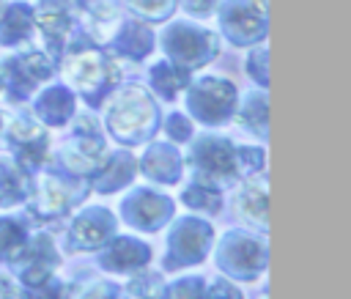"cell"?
Here are the masks:
<instances>
[{
	"mask_svg": "<svg viewBox=\"0 0 351 299\" xmlns=\"http://www.w3.org/2000/svg\"><path fill=\"white\" fill-rule=\"evenodd\" d=\"M69 85L88 101V107H99L121 82V66L110 55V49H101L90 36L66 41V52L60 58Z\"/></svg>",
	"mask_w": 351,
	"mask_h": 299,
	"instance_id": "obj_1",
	"label": "cell"
},
{
	"mask_svg": "<svg viewBox=\"0 0 351 299\" xmlns=\"http://www.w3.org/2000/svg\"><path fill=\"white\" fill-rule=\"evenodd\" d=\"M107 129L123 145L145 143L159 129V107L145 88L126 85L107 104Z\"/></svg>",
	"mask_w": 351,
	"mask_h": 299,
	"instance_id": "obj_2",
	"label": "cell"
},
{
	"mask_svg": "<svg viewBox=\"0 0 351 299\" xmlns=\"http://www.w3.org/2000/svg\"><path fill=\"white\" fill-rule=\"evenodd\" d=\"M88 181H82L80 176H66V170H52L44 173V178L30 187L27 195V214L36 222H60L71 214V208L77 203L85 200L88 195Z\"/></svg>",
	"mask_w": 351,
	"mask_h": 299,
	"instance_id": "obj_3",
	"label": "cell"
},
{
	"mask_svg": "<svg viewBox=\"0 0 351 299\" xmlns=\"http://www.w3.org/2000/svg\"><path fill=\"white\" fill-rule=\"evenodd\" d=\"M186 162L195 173V181L211 184L217 189L233 187L241 178L239 159H236V145L228 137H219V134H200L192 143V151H189Z\"/></svg>",
	"mask_w": 351,
	"mask_h": 299,
	"instance_id": "obj_4",
	"label": "cell"
},
{
	"mask_svg": "<svg viewBox=\"0 0 351 299\" xmlns=\"http://www.w3.org/2000/svg\"><path fill=\"white\" fill-rule=\"evenodd\" d=\"M162 47H165L167 58L176 60V66L192 71V69L208 66L217 58L219 36L200 25H192V22H173L162 33Z\"/></svg>",
	"mask_w": 351,
	"mask_h": 299,
	"instance_id": "obj_5",
	"label": "cell"
},
{
	"mask_svg": "<svg viewBox=\"0 0 351 299\" xmlns=\"http://www.w3.org/2000/svg\"><path fill=\"white\" fill-rule=\"evenodd\" d=\"M104 156H107V143L99 134V121L93 115H80L69 140L58 151V165L71 176L88 178L101 165Z\"/></svg>",
	"mask_w": 351,
	"mask_h": 299,
	"instance_id": "obj_6",
	"label": "cell"
},
{
	"mask_svg": "<svg viewBox=\"0 0 351 299\" xmlns=\"http://www.w3.org/2000/svg\"><path fill=\"white\" fill-rule=\"evenodd\" d=\"M236 99H239V91L225 77H200L197 82H189V91H186L189 112L206 126L225 123L236 110Z\"/></svg>",
	"mask_w": 351,
	"mask_h": 299,
	"instance_id": "obj_7",
	"label": "cell"
},
{
	"mask_svg": "<svg viewBox=\"0 0 351 299\" xmlns=\"http://www.w3.org/2000/svg\"><path fill=\"white\" fill-rule=\"evenodd\" d=\"M217 266L236 280H255L266 269V241L244 230H228L217 247Z\"/></svg>",
	"mask_w": 351,
	"mask_h": 299,
	"instance_id": "obj_8",
	"label": "cell"
},
{
	"mask_svg": "<svg viewBox=\"0 0 351 299\" xmlns=\"http://www.w3.org/2000/svg\"><path fill=\"white\" fill-rule=\"evenodd\" d=\"M52 74H55V66H52L49 55L38 52V49L16 52V55L0 60V88L5 91V96L11 101L27 99Z\"/></svg>",
	"mask_w": 351,
	"mask_h": 299,
	"instance_id": "obj_9",
	"label": "cell"
},
{
	"mask_svg": "<svg viewBox=\"0 0 351 299\" xmlns=\"http://www.w3.org/2000/svg\"><path fill=\"white\" fill-rule=\"evenodd\" d=\"M214 11H219L222 36L236 47L266 38V0H222Z\"/></svg>",
	"mask_w": 351,
	"mask_h": 299,
	"instance_id": "obj_10",
	"label": "cell"
},
{
	"mask_svg": "<svg viewBox=\"0 0 351 299\" xmlns=\"http://www.w3.org/2000/svg\"><path fill=\"white\" fill-rule=\"evenodd\" d=\"M211 225L197 219V217H181L176 219L170 236H167V255H165V269H184L195 266L206 258L211 247Z\"/></svg>",
	"mask_w": 351,
	"mask_h": 299,
	"instance_id": "obj_11",
	"label": "cell"
},
{
	"mask_svg": "<svg viewBox=\"0 0 351 299\" xmlns=\"http://www.w3.org/2000/svg\"><path fill=\"white\" fill-rule=\"evenodd\" d=\"M11 266L19 280V296H30L36 288H41L52 277L58 266V252H55L52 239L44 233L33 236L30 241H25V247L11 261Z\"/></svg>",
	"mask_w": 351,
	"mask_h": 299,
	"instance_id": "obj_12",
	"label": "cell"
},
{
	"mask_svg": "<svg viewBox=\"0 0 351 299\" xmlns=\"http://www.w3.org/2000/svg\"><path fill=\"white\" fill-rule=\"evenodd\" d=\"M5 145L11 148L14 162L27 173H38L41 165L47 162V148H49V134L41 123H36L30 115H16L8 129H5Z\"/></svg>",
	"mask_w": 351,
	"mask_h": 299,
	"instance_id": "obj_13",
	"label": "cell"
},
{
	"mask_svg": "<svg viewBox=\"0 0 351 299\" xmlns=\"http://www.w3.org/2000/svg\"><path fill=\"white\" fill-rule=\"evenodd\" d=\"M176 211V203L156 192V189H148V187H140L134 192H129V198H123L121 203V214L123 219L137 228V230H145V233H154L159 230Z\"/></svg>",
	"mask_w": 351,
	"mask_h": 299,
	"instance_id": "obj_14",
	"label": "cell"
},
{
	"mask_svg": "<svg viewBox=\"0 0 351 299\" xmlns=\"http://www.w3.org/2000/svg\"><path fill=\"white\" fill-rule=\"evenodd\" d=\"M112 233H115L112 211L101 208V206H88L69 225V252L99 250V247H104L110 241Z\"/></svg>",
	"mask_w": 351,
	"mask_h": 299,
	"instance_id": "obj_15",
	"label": "cell"
},
{
	"mask_svg": "<svg viewBox=\"0 0 351 299\" xmlns=\"http://www.w3.org/2000/svg\"><path fill=\"white\" fill-rule=\"evenodd\" d=\"M33 25H38V30L47 41L49 58L55 63H60V58L66 52V36L71 30V0H38Z\"/></svg>",
	"mask_w": 351,
	"mask_h": 299,
	"instance_id": "obj_16",
	"label": "cell"
},
{
	"mask_svg": "<svg viewBox=\"0 0 351 299\" xmlns=\"http://www.w3.org/2000/svg\"><path fill=\"white\" fill-rule=\"evenodd\" d=\"M151 261V247L132 236H115L99 255V266L112 274H132Z\"/></svg>",
	"mask_w": 351,
	"mask_h": 299,
	"instance_id": "obj_17",
	"label": "cell"
},
{
	"mask_svg": "<svg viewBox=\"0 0 351 299\" xmlns=\"http://www.w3.org/2000/svg\"><path fill=\"white\" fill-rule=\"evenodd\" d=\"M134 170H137L134 156H132L129 151L118 148V151L107 154V156L101 159V165H99V167L90 173L88 187H90L93 192H101V195L115 192V189L126 187V184L134 178Z\"/></svg>",
	"mask_w": 351,
	"mask_h": 299,
	"instance_id": "obj_18",
	"label": "cell"
},
{
	"mask_svg": "<svg viewBox=\"0 0 351 299\" xmlns=\"http://www.w3.org/2000/svg\"><path fill=\"white\" fill-rule=\"evenodd\" d=\"M140 170H143V176H148L156 184H178L181 181V170H184V162H181V154L173 145H167V143H151L148 151L140 159Z\"/></svg>",
	"mask_w": 351,
	"mask_h": 299,
	"instance_id": "obj_19",
	"label": "cell"
},
{
	"mask_svg": "<svg viewBox=\"0 0 351 299\" xmlns=\"http://www.w3.org/2000/svg\"><path fill=\"white\" fill-rule=\"evenodd\" d=\"M107 47H112V52H118L123 58L140 60L154 49V33L140 19H121V25L110 36Z\"/></svg>",
	"mask_w": 351,
	"mask_h": 299,
	"instance_id": "obj_20",
	"label": "cell"
},
{
	"mask_svg": "<svg viewBox=\"0 0 351 299\" xmlns=\"http://www.w3.org/2000/svg\"><path fill=\"white\" fill-rule=\"evenodd\" d=\"M33 112L47 126H63L74 115V93L66 85H52L36 99Z\"/></svg>",
	"mask_w": 351,
	"mask_h": 299,
	"instance_id": "obj_21",
	"label": "cell"
},
{
	"mask_svg": "<svg viewBox=\"0 0 351 299\" xmlns=\"http://www.w3.org/2000/svg\"><path fill=\"white\" fill-rule=\"evenodd\" d=\"M236 211L244 217L247 225L266 230V176H250L247 184L236 195Z\"/></svg>",
	"mask_w": 351,
	"mask_h": 299,
	"instance_id": "obj_22",
	"label": "cell"
},
{
	"mask_svg": "<svg viewBox=\"0 0 351 299\" xmlns=\"http://www.w3.org/2000/svg\"><path fill=\"white\" fill-rule=\"evenodd\" d=\"M33 36V8L27 3H8L0 14V44L14 47L30 41Z\"/></svg>",
	"mask_w": 351,
	"mask_h": 299,
	"instance_id": "obj_23",
	"label": "cell"
},
{
	"mask_svg": "<svg viewBox=\"0 0 351 299\" xmlns=\"http://www.w3.org/2000/svg\"><path fill=\"white\" fill-rule=\"evenodd\" d=\"M30 195V176L11 159H0V208L25 203Z\"/></svg>",
	"mask_w": 351,
	"mask_h": 299,
	"instance_id": "obj_24",
	"label": "cell"
},
{
	"mask_svg": "<svg viewBox=\"0 0 351 299\" xmlns=\"http://www.w3.org/2000/svg\"><path fill=\"white\" fill-rule=\"evenodd\" d=\"M189 85V71L176 66L173 60H159L151 69V91L165 101H173Z\"/></svg>",
	"mask_w": 351,
	"mask_h": 299,
	"instance_id": "obj_25",
	"label": "cell"
},
{
	"mask_svg": "<svg viewBox=\"0 0 351 299\" xmlns=\"http://www.w3.org/2000/svg\"><path fill=\"white\" fill-rule=\"evenodd\" d=\"M236 121L252 132L255 137H263L266 140V88L263 91H250L241 96V104L236 107Z\"/></svg>",
	"mask_w": 351,
	"mask_h": 299,
	"instance_id": "obj_26",
	"label": "cell"
},
{
	"mask_svg": "<svg viewBox=\"0 0 351 299\" xmlns=\"http://www.w3.org/2000/svg\"><path fill=\"white\" fill-rule=\"evenodd\" d=\"M181 203L189 206L192 211H200V214H217V211L222 208V195H219V189L211 187V184L192 181L189 187H184Z\"/></svg>",
	"mask_w": 351,
	"mask_h": 299,
	"instance_id": "obj_27",
	"label": "cell"
},
{
	"mask_svg": "<svg viewBox=\"0 0 351 299\" xmlns=\"http://www.w3.org/2000/svg\"><path fill=\"white\" fill-rule=\"evenodd\" d=\"M27 241V230L16 217H0V261L11 263Z\"/></svg>",
	"mask_w": 351,
	"mask_h": 299,
	"instance_id": "obj_28",
	"label": "cell"
},
{
	"mask_svg": "<svg viewBox=\"0 0 351 299\" xmlns=\"http://www.w3.org/2000/svg\"><path fill=\"white\" fill-rule=\"evenodd\" d=\"M126 5L143 22H165L176 11V0H126Z\"/></svg>",
	"mask_w": 351,
	"mask_h": 299,
	"instance_id": "obj_29",
	"label": "cell"
},
{
	"mask_svg": "<svg viewBox=\"0 0 351 299\" xmlns=\"http://www.w3.org/2000/svg\"><path fill=\"white\" fill-rule=\"evenodd\" d=\"M126 294H132V296H162V277L156 274V272H151V269H137V274L129 280V285H126Z\"/></svg>",
	"mask_w": 351,
	"mask_h": 299,
	"instance_id": "obj_30",
	"label": "cell"
},
{
	"mask_svg": "<svg viewBox=\"0 0 351 299\" xmlns=\"http://www.w3.org/2000/svg\"><path fill=\"white\" fill-rule=\"evenodd\" d=\"M236 159H239V173H241V178H250V176L263 173L266 154H263L261 148H252V145H236Z\"/></svg>",
	"mask_w": 351,
	"mask_h": 299,
	"instance_id": "obj_31",
	"label": "cell"
},
{
	"mask_svg": "<svg viewBox=\"0 0 351 299\" xmlns=\"http://www.w3.org/2000/svg\"><path fill=\"white\" fill-rule=\"evenodd\" d=\"M203 283H206L203 277H181L176 280V285L162 288V296H200L206 291Z\"/></svg>",
	"mask_w": 351,
	"mask_h": 299,
	"instance_id": "obj_32",
	"label": "cell"
},
{
	"mask_svg": "<svg viewBox=\"0 0 351 299\" xmlns=\"http://www.w3.org/2000/svg\"><path fill=\"white\" fill-rule=\"evenodd\" d=\"M247 71L252 74V80H255L258 85H263V88H266V82H269V71H266V44L252 49L250 63H247Z\"/></svg>",
	"mask_w": 351,
	"mask_h": 299,
	"instance_id": "obj_33",
	"label": "cell"
},
{
	"mask_svg": "<svg viewBox=\"0 0 351 299\" xmlns=\"http://www.w3.org/2000/svg\"><path fill=\"white\" fill-rule=\"evenodd\" d=\"M165 132L176 140V143H184V140H192V123L181 115V112H173L165 123Z\"/></svg>",
	"mask_w": 351,
	"mask_h": 299,
	"instance_id": "obj_34",
	"label": "cell"
},
{
	"mask_svg": "<svg viewBox=\"0 0 351 299\" xmlns=\"http://www.w3.org/2000/svg\"><path fill=\"white\" fill-rule=\"evenodd\" d=\"M217 3H219V0H178V5H181L186 14H192V16H206V14H211V11L217 8Z\"/></svg>",
	"mask_w": 351,
	"mask_h": 299,
	"instance_id": "obj_35",
	"label": "cell"
},
{
	"mask_svg": "<svg viewBox=\"0 0 351 299\" xmlns=\"http://www.w3.org/2000/svg\"><path fill=\"white\" fill-rule=\"evenodd\" d=\"M206 296H241V291H236V288H230V283L228 280H217L211 288H206L203 291Z\"/></svg>",
	"mask_w": 351,
	"mask_h": 299,
	"instance_id": "obj_36",
	"label": "cell"
},
{
	"mask_svg": "<svg viewBox=\"0 0 351 299\" xmlns=\"http://www.w3.org/2000/svg\"><path fill=\"white\" fill-rule=\"evenodd\" d=\"M80 3H82V5H90V3H96V0H80Z\"/></svg>",
	"mask_w": 351,
	"mask_h": 299,
	"instance_id": "obj_37",
	"label": "cell"
},
{
	"mask_svg": "<svg viewBox=\"0 0 351 299\" xmlns=\"http://www.w3.org/2000/svg\"><path fill=\"white\" fill-rule=\"evenodd\" d=\"M0 129H3V115H0Z\"/></svg>",
	"mask_w": 351,
	"mask_h": 299,
	"instance_id": "obj_38",
	"label": "cell"
}]
</instances>
